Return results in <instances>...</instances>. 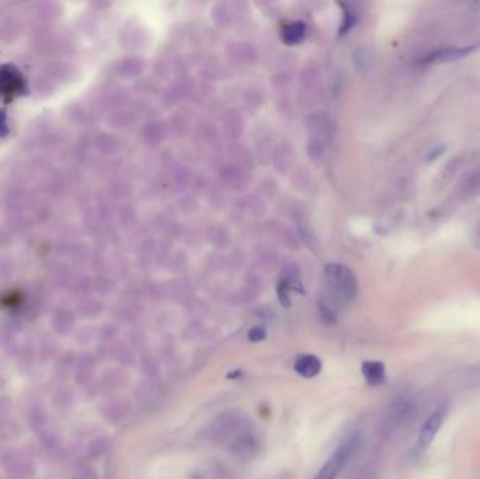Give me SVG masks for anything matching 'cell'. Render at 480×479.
I'll use <instances>...</instances> for the list:
<instances>
[{"instance_id": "cell-1", "label": "cell", "mask_w": 480, "mask_h": 479, "mask_svg": "<svg viewBox=\"0 0 480 479\" xmlns=\"http://www.w3.org/2000/svg\"><path fill=\"white\" fill-rule=\"evenodd\" d=\"M329 283L334 293L343 300H351L357 294V281L354 274L344 266H330L326 270Z\"/></svg>"}, {"instance_id": "cell-2", "label": "cell", "mask_w": 480, "mask_h": 479, "mask_svg": "<svg viewBox=\"0 0 480 479\" xmlns=\"http://www.w3.org/2000/svg\"><path fill=\"white\" fill-rule=\"evenodd\" d=\"M357 437H351L348 441L343 443L334 453L333 456L327 460V463L323 465L320 470L319 474L315 479H336V477L340 474V471L344 468L347 464L348 458L351 457L356 446H357Z\"/></svg>"}, {"instance_id": "cell-3", "label": "cell", "mask_w": 480, "mask_h": 479, "mask_svg": "<svg viewBox=\"0 0 480 479\" xmlns=\"http://www.w3.org/2000/svg\"><path fill=\"white\" fill-rule=\"evenodd\" d=\"M480 47L479 44H474V46H466V47H461V48H445V50H439L435 53L427 55L426 58L423 59V63L427 65H435V63H447V62H454L458 60L461 58L468 56L469 53H474L475 50H478Z\"/></svg>"}, {"instance_id": "cell-4", "label": "cell", "mask_w": 480, "mask_h": 479, "mask_svg": "<svg viewBox=\"0 0 480 479\" xmlns=\"http://www.w3.org/2000/svg\"><path fill=\"white\" fill-rule=\"evenodd\" d=\"M23 86V78L14 66H6L0 70V93L11 96L20 93Z\"/></svg>"}, {"instance_id": "cell-5", "label": "cell", "mask_w": 480, "mask_h": 479, "mask_svg": "<svg viewBox=\"0 0 480 479\" xmlns=\"http://www.w3.org/2000/svg\"><path fill=\"white\" fill-rule=\"evenodd\" d=\"M444 418H445V408H441L427 419L426 423L423 425L422 430H420V444H422V447L427 448L431 444L437 431L439 430V427L444 422Z\"/></svg>"}, {"instance_id": "cell-6", "label": "cell", "mask_w": 480, "mask_h": 479, "mask_svg": "<svg viewBox=\"0 0 480 479\" xmlns=\"http://www.w3.org/2000/svg\"><path fill=\"white\" fill-rule=\"evenodd\" d=\"M295 370H297V373L301 374L305 378H314L320 373L321 363H320L318 357L306 354V356H302L297 360Z\"/></svg>"}, {"instance_id": "cell-7", "label": "cell", "mask_w": 480, "mask_h": 479, "mask_svg": "<svg viewBox=\"0 0 480 479\" xmlns=\"http://www.w3.org/2000/svg\"><path fill=\"white\" fill-rule=\"evenodd\" d=\"M363 374L370 385H379L385 381V366L380 362H367L363 364Z\"/></svg>"}, {"instance_id": "cell-8", "label": "cell", "mask_w": 480, "mask_h": 479, "mask_svg": "<svg viewBox=\"0 0 480 479\" xmlns=\"http://www.w3.org/2000/svg\"><path fill=\"white\" fill-rule=\"evenodd\" d=\"M305 36V24L302 21H294L284 27L282 30V40L284 43L294 46L299 43Z\"/></svg>"}, {"instance_id": "cell-9", "label": "cell", "mask_w": 480, "mask_h": 479, "mask_svg": "<svg viewBox=\"0 0 480 479\" xmlns=\"http://www.w3.org/2000/svg\"><path fill=\"white\" fill-rule=\"evenodd\" d=\"M249 337H250L252 342H262L266 337V332L263 329H260V327H255V329L250 330Z\"/></svg>"}, {"instance_id": "cell-10", "label": "cell", "mask_w": 480, "mask_h": 479, "mask_svg": "<svg viewBox=\"0 0 480 479\" xmlns=\"http://www.w3.org/2000/svg\"><path fill=\"white\" fill-rule=\"evenodd\" d=\"M9 134V125H7V117L3 110H0V137H6Z\"/></svg>"}]
</instances>
